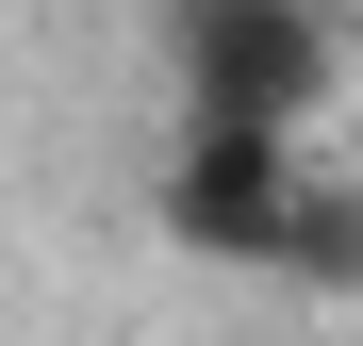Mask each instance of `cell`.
I'll return each mask as SVG.
<instances>
[{
	"instance_id": "1",
	"label": "cell",
	"mask_w": 363,
	"mask_h": 346,
	"mask_svg": "<svg viewBox=\"0 0 363 346\" xmlns=\"http://www.w3.org/2000/svg\"><path fill=\"white\" fill-rule=\"evenodd\" d=\"M347 50L363 33L330 0H165V83H182V115H231V132H314L330 149Z\"/></svg>"
},
{
	"instance_id": "2",
	"label": "cell",
	"mask_w": 363,
	"mask_h": 346,
	"mask_svg": "<svg viewBox=\"0 0 363 346\" xmlns=\"http://www.w3.org/2000/svg\"><path fill=\"white\" fill-rule=\"evenodd\" d=\"M314 182H330L314 132H231V115H182L165 165H149V214H165V248H199V264H264V280H281Z\"/></svg>"
},
{
	"instance_id": "3",
	"label": "cell",
	"mask_w": 363,
	"mask_h": 346,
	"mask_svg": "<svg viewBox=\"0 0 363 346\" xmlns=\"http://www.w3.org/2000/svg\"><path fill=\"white\" fill-rule=\"evenodd\" d=\"M330 165H363V50H347V99H330Z\"/></svg>"
}]
</instances>
